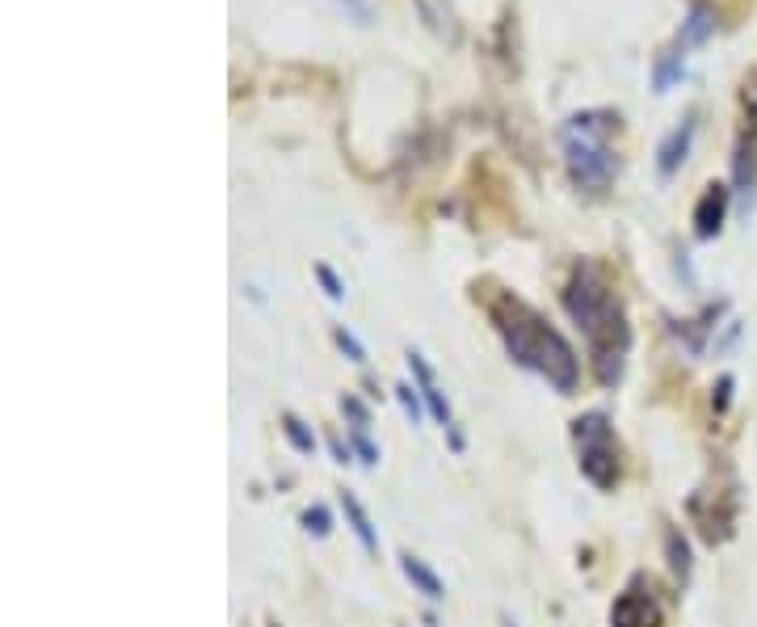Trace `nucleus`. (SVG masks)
I'll return each mask as SVG.
<instances>
[{
  "label": "nucleus",
  "mask_w": 757,
  "mask_h": 627,
  "mask_svg": "<svg viewBox=\"0 0 757 627\" xmlns=\"http://www.w3.org/2000/svg\"><path fill=\"white\" fill-rule=\"evenodd\" d=\"M564 312L577 320V329L585 333L598 379L606 388H615L623 379V358L631 350V325H627L623 299L615 295V287H610L606 274L593 266V261H581V266L572 270L568 287H564Z\"/></svg>",
  "instance_id": "f257e3e1"
},
{
  "label": "nucleus",
  "mask_w": 757,
  "mask_h": 627,
  "mask_svg": "<svg viewBox=\"0 0 757 627\" xmlns=\"http://www.w3.org/2000/svg\"><path fill=\"white\" fill-rule=\"evenodd\" d=\"M488 320L501 333L509 358L518 367L543 375L560 396L577 392L581 383V362L577 350L564 341L560 329H551V320H543L526 299H518L514 291H497L493 303H488Z\"/></svg>",
  "instance_id": "f03ea898"
},
{
  "label": "nucleus",
  "mask_w": 757,
  "mask_h": 627,
  "mask_svg": "<svg viewBox=\"0 0 757 627\" xmlns=\"http://www.w3.org/2000/svg\"><path fill=\"white\" fill-rule=\"evenodd\" d=\"M619 135V110H581L560 127V148L572 186L585 194H606L619 173L610 139Z\"/></svg>",
  "instance_id": "7ed1b4c3"
},
{
  "label": "nucleus",
  "mask_w": 757,
  "mask_h": 627,
  "mask_svg": "<svg viewBox=\"0 0 757 627\" xmlns=\"http://www.w3.org/2000/svg\"><path fill=\"white\" fill-rule=\"evenodd\" d=\"M572 442L581 451V476L593 484V489L610 493L619 484V447H615V430L602 413H585L572 421Z\"/></svg>",
  "instance_id": "20e7f679"
},
{
  "label": "nucleus",
  "mask_w": 757,
  "mask_h": 627,
  "mask_svg": "<svg viewBox=\"0 0 757 627\" xmlns=\"http://www.w3.org/2000/svg\"><path fill=\"white\" fill-rule=\"evenodd\" d=\"M610 627H661V602L644 594L640 585L619 594L615 611H610Z\"/></svg>",
  "instance_id": "39448f33"
},
{
  "label": "nucleus",
  "mask_w": 757,
  "mask_h": 627,
  "mask_svg": "<svg viewBox=\"0 0 757 627\" xmlns=\"http://www.w3.org/2000/svg\"><path fill=\"white\" fill-rule=\"evenodd\" d=\"M728 198H732V190L724 186V181H711V186L703 190L699 207H694V236H699V240H715V236H720L724 219H728Z\"/></svg>",
  "instance_id": "423d86ee"
},
{
  "label": "nucleus",
  "mask_w": 757,
  "mask_h": 627,
  "mask_svg": "<svg viewBox=\"0 0 757 627\" xmlns=\"http://www.w3.org/2000/svg\"><path fill=\"white\" fill-rule=\"evenodd\" d=\"M417 5V17L425 22V30L442 38L446 47H459V38H463V26H459V13L450 0H413Z\"/></svg>",
  "instance_id": "0eeeda50"
},
{
  "label": "nucleus",
  "mask_w": 757,
  "mask_h": 627,
  "mask_svg": "<svg viewBox=\"0 0 757 627\" xmlns=\"http://www.w3.org/2000/svg\"><path fill=\"white\" fill-rule=\"evenodd\" d=\"M690 139H694V118H686L682 127H673V131L661 139V148H657V173H661V181H669L673 173H678V169L686 165Z\"/></svg>",
  "instance_id": "6e6552de"
},
{
  "label": "nucleus",
  "mask_w": 757,
  "mask_h": 627,
  "mask_svg": "<svg viewBox=\"0 0 757 627\" xmlns=\"http://www.w3.org/2000/svg\"><path fill=\"white\" fill-rule=\"evenodd\" d=\"M341 510H345V522H350V531L358 535L362 552H366V556H379V535H375V522H371V514L362 510V501H358L350 489L341 493Z\"/></svg>",
  "instance_id": "1a4fd4ad"
},
{
  "label": "nucleus",
  "mask_w": 757,
  "mask_h": 627,
  "mask_svg": "<svg viewBox=\"0 0 757 627\" xmlns=\"http://www.w3.org/2000/svg\"><path fill=\"white\" fill-rule=\"evenodd\" d=\"M400 569H404V577H408V581H413V590H417V594H425L429 602H442V598H446V585H442V577H438L434 569H429V564H425L421 556L404 552V556H400Z\"/></svg>",
  "instance_id": "9d476101"
},
{
  "label": "nucleus",
  "mask_w": 757,
  "mask_h": 627,
  "mask_svg": "<svg viewBox=\"0 0 757 627\" xmlns=\"http://www.w3.org/2000/svg\"><path fill=\"white\" fill-rule=\"evenodd\" d=\"M682 76H686V51L682 47H669V51H661L657 59H652V89L657 93L678 89Z\"/></svg>",
  "instance_id": "9b49d317"
},
{
  "label": "nucleus",
  "mask_w": 757,
  "mask_h": 627,
  "mask_svg": "<svg viewBox=\"0 0 757 627\" xmlns=\"http://www.w3.org/2000/svg\"><path fill=\"white\" fill-rule=\"evenodd\" d=\"M711 34H715V13H711V5H690L686 22H682V34H678V47H682V51L703 47Z\"/></svg>",
  "instance_id": "f8f14e48"
},
{
  "label": "nucleus",
  "mask_w": 757,
  "mask_h": 627,
  "mask_svg": "<svg viewBox=\"0 0 757 627\" xmlns=\"http://www.w3.org/2000/svg\"><path fill=\"white\" fill-rule=\"evenodd\" d=\"M732 177H736V186H741V190H749L753 181H757V139H741V144H736Z\"/></svg>",
  "instance_id": "ddd939ff"
},
{
  "label": "nucleus",
  "mask_w": 757,
  "mask_h": 627,
  "mask_svg": "<svg viewBox=\"0 0 757 627\" xmlns=\"http://www.w3.org/2000/svg\"><path fill=\"white\" fill-rule=\"evenodd\" d=\"M665 552H669V569H673V577L686 581V577H690V543L682 539L678 527H669V531H665Z\"/></svg>",
  "instance_id": "4468645a"
},
{
  "label": "nucleus",
  "mask_w": 757,
  "mask_h": 627,
  "mask_svg": "<svg viewBox=\"0 0 757 627\" xmlns=\"http://www.w3.org/2000/svg\"><path fill=\"white\" fill-rule=\"evenodd\" d=\"M282 434H286V442H291V447L299 451V455H312L316 451V434L303 426V421L295 417V413H286L282 417Z\"/></svg>",
  "instance_id": "2eb2a0df"
},
{
  "label": "nucleus",
  "mask_w": 757,
  "mask_h": 627,
  "mask_svg": "<svg viewBox=\"0 0 757 627\" xmlns=\"http://www.w3.org/2000/svg\"><path fill=\"white\" fill-rule=\"evenodd\" d=\"M396 400H400V409H404V417L413 421V426H421V388H413V383H396Z\"/></svg>",
  "instance_id": "dca6fc26"
},
{
  "label": "nucleus",
  "mask_w": 757,
  "mask_h": 627,
  "mask_svg": "<svg viewBox=\"0 0 757 627\" xmlns=\"http://www.w3.org/2000/svg\"><path fill=\"white\" fill-rule=\"evenodd\" d=\"M303 527H308V535H316V539H329L333 514L324 510V505H312V510H303Z\"/></svg>",
  "instance_id": "f3484780"
},
{
  "label": "nucleus",
  "mask_w": 757,
  "mask_h": 627,
  "mask_svg": "<svg viewBox=\"0 0 757 627\" xmlns=\"http://www.w3.org/2000/svg\"><path fill=\"white\" fill-rule=\"evenodd\" d=\"M333 341H337V346H341V354L345 358H350V362H366V350H362V341L350 333V329H345V325H337L333 329Z\"/></svg>",
  "instance_id": "a211bd4d"
},
{
  "label": "nucleus",
  "mask_w": 757,
  "mask_h": 627,
  "mask_svg": "<svg viewBox=\"0 0 757 627\" xmlns=\"http://www.w3.org/2000/svg\"><path fill=\"white\" fill-rule=\"evenodd\" d=\"M350 438H354V451H358V459L366 463V468H375V463H379V447H375L371 438H366V430H362V426H354V430H350Z\"/></svg>",
  "instance_id": "6ab92c4d"
},
{
  "label": "nucleus",
  "mask_w": 757,
  "mask_h": 627,
  "mask_svg": "<svg viewBox=\"0 0 757 627\" xmlns=\"http://www.w3.org/2000/svg\"><path fill=\"white\" fill-rule=\"evenodd\" d=\"M316 278H320V287H324V295H329L333 303H341L345 299V282L329 270V266H324V261H320V266H316Z\"/></svg>",
  "instance_id": "aec40b11"
},
{
  "label": "nucleus",
  "mask_w": 757,
  "mask_h": 627,
  "mask_svg": "<svg viewBox=\"0 0 757 627\" xmlns=\"http://www.w3.org/2000/svg\"><path fill=\"white\" fill-rule=\"evenodd\" d=\"M732 388H736V379L732 375H720V383L711 388V409L715 413H728V404H732Z\"/></svg>",
  "instance_id": "412c9836"
},
{
  "label": "nucleus",
  "mask_w": 757,
  "mask_h": 627,
  "mask_svg": "<svg viewBox=\"0 0 757 627\" xmlns=\"http://www.w3.org/2000/svg\"><path fill=\"white\" fill-rule=\"evenodd\" d=\"M341 413H345V417H350V421H354V426H362V430H366V421H371V413H366V404H362L358 396H350V392H345V396H341Z\"/></svg>",
  "instance_id": "4be33fe9"
},
{
  "label": "nucleus",
  "mask_w": 757,
  "mask_h": 627,
  "mask_svg": "<svg viewBox=\"0 0 757 627\" xmlns=\"http://www.w3.org/2000/svg\"><path fill=\"white\" fill-rule=\"evenodd\" d=\"M421 396H425V404H429V413H434V421L450 426V404L442 400V392H438V388H421Z\"/></svg>",
  "instance_id": "5701e85b"
},
{
  "label": "nucleus",
  "mask_w": 757,
  "mask_h": 627,
  "mask_svg": "<svg viewBox=\"0 0 757 627\" xmlns=\"http://www.w3.org/2000/svg\"><path fill=\"white\" fill-rule=\"evenodd\" d=\"M404 358H408V367H413V375H417V388H434V371H429V362L417 350H408Z\"/></svg>",
  "instance_id": "b1692460"
},
{
  "label": "nucleus",
  "mask_w": 757,
  "mask_h": 627,
  "mask_svg": "<svg viewBox=\"0 0 757 627\" xmlns=\"http://www.w3.org/2000/svg\"><path fill=\"white\" fill-rule=\"evenodd\" d=\"M745 110H749V118H757V72H749V80H745Z\"/></svg>",
  "instance_id": "393cba45"
},
{
  "label": "nucleus",
  "mask_w": 757,
  "mask_h": 627,
  "mask_svg": "<svg viewBox=\"0 0 757 627\" xmlns=\"http://www.w3.org/2000/svg\"><path fill=\"white\" fill-rule=\"evenodd\" d=\"M329 447H333V459H337V463H350V447H345L337 434H329Z\"/></svg>",
  "instance_id": "a878e982"
},
{
  "label": "nucleus",
  "mask_w": 757,
  "mask_h": 627,
  "mask_svg": "<svg viewBox=\"0 0 757 627\" xmlns=\"http://www.w3.org/2000/svg\"><path fill=\"white\" fill-rule=\"evenodd\" d=\"M446 434H450V447H455V451H463V434H459L455 426H446Z\"/></svg>",
  "instance_id": "bb28decb"
},
{
  "label": "nucleus",
  "mask_w": 757,
  "mask_h": 627,
  "mask_svg": "<svg viewBox=\"0 0 757 627\" xmlns=\"http://www.w3.org/2000/svg\"><path fill=\"white\" fill-rule=\"evenodd\" d=\"M501 627H518V623H514V619H509V615H501Z\"/></svg>",
  "instance_id": "cd10ccee"
}]
</instances>
